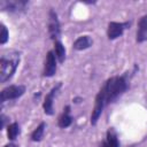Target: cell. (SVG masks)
<instances>
[{
	"instance_id": "cell-1",
	"label": "cell",
	"mask_w": 147,
	"mask_h": 147,
	"mask_svg": "<svg viewBox=\"0 0 147 147\" xmlns=\"http://www.w3.org/2000/svg\"><path fill=\"white\" fill-rule=\"evenodd\" d=\"M130 75L125 72L121 76H113L106 80L103 86L100 88L99 93L103 96L106 106L114 103L118 98H121L130 87Z\"/></svg>"
},
{
	"instance_id": "cell-2",
	"label": "cell",
	"mask_w": 147,
	"mask_h": 147,
	"mask_svg": "<svg viewBox=\"0 0 147 147\" xmlns=\"http://www.w3.org/2000/svg\"><path fill=\"white\" fill-rule=\"evenodd\" d=\"M21 61L20 53L10 51L9 53L2 54L0 59V82L6 83L14 76Z\"/></svg>"
},
{
	"instance_id": "cell-3",
	"label": "cell",
	"mask_w": 147,
	"mask_h": 147,
	"mask_svg": "<svg viewBox=\"0 0 147 147\" xmlns=\"http://www.w3.org/2000/svg\"><path fill=\"white\" fill-rule=\"evenodd\" d=\"M26 91L24 85H9L5 87L0 93V103L3 105L6 101H11L21 98Z\"/></svg>"
},
{
	"instance_id": "cell-4",
	"label": "cell",
	"mask_w": 147,
	"mask_h": 147,
	"mask_svg": "<svg viewBox=\"0 0 147 147\" xmlns=\"http://www.w3.org/2000/svg\"><path fill=\"white\" fill-rule=\"evenodd\" d=\"M29 1L28 0H1L0 1V9L3 11L9 13H23L28 9Z\"/></svg>"
},
{
	"instance_id": "cell-5",
	"label": "cell",
	"mask_w": 147,
	"mask_h": 147,
	"mask_svg": "<svg viewBox=\"0 0 147 147\" xmlns=\"http://www.w3.org/2000/svg\"><path fill=\"white\" fill-rule=\"evenodd\" d=\"M48 34H49V38L53 41L60 40L61 25H60V21H59L57 14L53 8H51L49 11H48Z\"/></svg>"
},
{
	"instance_id": "cell-6",
	"label": "cell",
	"mask_w": 147,
	"mask_h": 147,
	"mask_svg": "<svg viewBox=\"0 0 147 147\" xmlns=\"http://www.w3.org/2000/svg\"><path fill=\"white\" fill-rule=\"evenodd\" d=\"M131 25V21H126V22H109L108 23V28H107V37L109 40H115L117 38H119L124 31Z\"/></svg>"
},
{
	"instance_id": "cell-7",
	"label": "cell",
	"mask_w": 147,
	"mask_h": 147,
	"mask_svg": "<svg viewBox=\"0 0 147 147\" xmlns=\"http://www.w3.org/2000/svg\"><path fill=\"white\" fill-rule=\"evenodd\" d=\"M62 86V83L59 82L55 86L52 87V90L46 94L45 99H44V102H42V109H44V113L46 115H49L52 116L54 114V99H55V95L59 93L60 88Z\"/></svg>"
},
{
	"instance_id": "cell-8",
	"label": "cell",
	"mask_w": 147,
	"mask_h": 147,
	"mask_svg": "<svg viewBox=\"0 0 147 147\" xmlns=\"http://www.w3.org/2000/svg\"><path fill=\"white\" fill-rule=\"evenodd\" d=\"M57 70V59L54 54V51H48L46 54L42 76L44 77H53Z\"/></svg>"
},
{
	"instance_id": "cell-9",
	"label": "cell",
	"mask_w": 147,
	"mask_h": 147,
	"mask_svg": "<svg viewBox=\"0 0 147 147\" xmlns=\"http://www.w3.org/2000/svg\"><path fill=\"white\" fill-rule=\"evenodd\" d=\"M106 107V102H105V99L103 96L98 92L96 96H95V102H94V107H93V110H92V114H91V124L92 125H95L103 111Z\"/></svg>"
},
{
	"instance_id": "cell-10",
	"label": "cell",
	"mask_w": 147,
	"mask_h": 147,
	"mask_svg": "<svg viewBox=\"0 0 147 147\" xmlns=\"http://www.w3.org/2000/svg\"><path fill=\"white\" fill-rule=\"evenodd\" d=\"M147 40V14L142 15L138 21V29L136 33V41L141 44Z\"/></svg>"
},
{
	"instance_id": "cell-11",
	"label": "cell",
	"mask_w": 147,
	"mask_h": 147,
	"mask_svg": "<svg viewBox=\"0 0 147 147\" xmlns=\"http://www.w3.org/2000/svg\"><path fill=\"white\" fill-rule=\"evenodd\" d=\"M99 147H119V140H118L117 133L113 127L108 129L106 137Z\"/></svg>"
},
{
	"instance_id": "cell-12",
	"label": "cell",
	"mask_w": 147,
	"mask_h": 147,
	"mask_svg": "<svg viewBox=\"0 0 147 147\" xmlns=\"http://www.w3.org/2000/svg\"><path fill=\"white\" fill-rule=\"evenodd\" d=\"M70 111H71V108H70L69 105H67V106L63 108V111H62L61 116H60L59 119H57V125H59V127H61V129H67V127H69V126L72 124L74 117L71 116Z\"/></svg>"
},
{
	"instance_id": "cell-13",
	"label": "cell",
	"mask_w": 147,
	"mask_h": 147,
	"mask_svg": "<svg viewBox=\"0 0 147 147\" xmlns=\"http://www.w3.org/2000/svg\"><path fill=\"white\" fill-rule=\"evenodd\" d=\"M92 44H93L92 38H91L90 36H87V34H84V36L78 37V38L74 41L72 48L76 49V51H83V49L90 48V47L92 46Z\"/></svg>"
},
{
	"instance_id": "cell-14",
	"label": "cell",
	"mask_w": 147,
	"mask_h": 147,
	"mask_svg": "<svg viewBox=\"0 0 147 147\" xmlns=\"http://www.w3.org/2000/svg\"><path fill=\"white\" fill-rule=\"evenodd\" d=\"M54 54L60 63H63L65 61V47L63 46L61 40L54 41Z\"/></svg>"
},
{
	"instance_id": "cell-15",
	"label": "cell",
	"mask_w": 147,
	"mask_h": 147,
	"mask_svg": "<svg viewBox=\"0 0 147 147\" xmlns=\"http://www.w3.org/2000/svg\"><path fill=\"white\" fill-rule=\"evenodd\" d=\"M21 133V127H20V124L17 122H13L10 124H8L7 126V137H8V140L10 141H14Z\"/></svg>"
},
{
	"instance_id": "cell-16",
	"label": "cell",
	"mask_w": 147,
	"mask_h": 147,
	"mask_svg": "<svg viewBox=\"0 0 147 147\" xmlns=\"http://www.w3.org/2000/svg\"><path fill=\"white\" fill-rule=\"evenodd\" d=\"M45 129H46V123L45 122H41L31 133V140L34 141V142H38L42 139L44 137V133H45Z\"/></svg>"
},
{
	"instance_id": "cell-17",
	"label": "cell",
	"mask_w": 147,
	"mask_h": 147,
	"mask_svg": "<svg viewBox=\"0 0 147 147\" xmlns=\"http://www.w3.org/2000/svg\"><path fill=\"white\" fill-rule=\"evenodd\" d=\"M1 32H0V44L1 45H5L7 41H8V38H9V33H8V30L6 28V25L3 23H1Z\"/></svg>"
},
{
	"instance_id": "cell-18",
	"label": "cell",
	"mask_w": 147,
	"mask_h": 147,
	"mask_svg": "<svg viewBox=\"0 0 147 147\" xmlns=\"http://www.w3.org/2000/svg\"><path fill=\"white\" fill-rule=\"evenodd\" d=\"M7 119H8V118L5 116V114L1 113V115H0V130H3V129H5V125H6Z\"/></svg>"
},
{
	"instance_id": "cell-19",
	"label": "cell",
	"mask_w": 147,
	"mask_h": 147,
	"mask_svg": "<svg viewBox=\"0 0 147 147\" xmlns=\"http://www.w3.org/2000/svg\"><path fill=\"white\" fill-rule=\"evenodd\" d=\"M3 147H18L16 144H14V142H9V144H7V145H5Z\"/></svg>"
}]
</instances>
